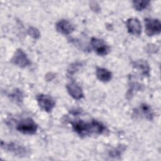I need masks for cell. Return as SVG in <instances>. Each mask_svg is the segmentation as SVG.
Returning <instances> with one entry per match:
<instances>
[{"label":"cell","mask_w":161,"mask_h":161,"mask_svg":"<svg viewBox=\"0 0 161 161\" xmlns=\"http://www.w3.org/2000/svg\"><path fill=\"white\" fill-rule=\"evenodd\" d=\"M72 125L74 131L81 137L101 135L106 129L104 125L97 120H92L90 122L78 121L72 122Z\"/></svg>","instance_id":"6da1fadb"},{"label":"cell","mask_w":161,"mask_h":161,"mask_svg":"<svg viewBox=\"0 0 161 161\" xmlns=\"http://www.w3.org/2000/svg\"><path fill=\"white\" fill-rule=\"evenodd\" d=\"M36 101L40 108L48 113L50 112L55 105L54 99L51 96L47 94H40L37 95Z\"/></svg>","instance_id":"8992f818"},{"label":"cell","mask_w":161,"mask_h":161,"mask_svg":"<svg viewBox=\"0 0 161 161\" xmlns=\"http://www.w3.org/2000/svg\"><path fill=\"white\" fill-rule=\"evenodd\" d=\"M133 6L135 10L138 11H143L150 4V1H133Z\"/></svg>","instance_id":"5bb4252c"},{"label":"cell","mask_w":161,"mask_h":161,"mask_svg":"<svg viewBox=\"0 0 161 161\" xmlns=\"http://www.w3.org/2000/svg\"><path fill=\"white\" fill-rule=\"evenodd\" d=\"M145 33L149 36L159 34L161 30V23L158 19H145Z\"/></svg>","instance_id":"277c9868"},{"label":"cell","mask_w":161,"mask_h":161,"mask_svg":"<svg viewBox=\"0 0 161 161\" xmlns=\"http://www.w3.org/2000/svg\"><path fill=\"white\" fill-rule=\"evenodd\" d=\"M74 26L66 19H61L56 24L57 31L64 35L70 34L74 30Z\"/></svg>","instance_id":"30bf717a"},{"label":"cell","mask_w":161,"mask_h":161,"mask_svg":"<svg viewBox=\"0 0 161 161\" xmlns=\"http://www.w3.org/2000/svg\"><path fill=\"white\" fill-rule=\"evenodd\" d=\"M133 66L141 71L145 76L150 75V67L148 62L145 60H138L133 62Z\"/></svg>","instance_id":"8fae6325"},{"label":"cell","mask_w":161,"mask_h":161,"mask_svg":"<svg viewBox=\"0 0 161 161\" xmlns=\"http://www.w3.org/2000/svg\"><path fill=\"white\" fill-rule=\"evenodd\" d=\"M125 148H126V147L125 146L120 145V146L118 147L116 149L111 150L109 153V155H111V157H114L119 156L120 155H121L122 152L125 150Z\"/></svg>","instance_id":"e0dca14e"},{"label":"cell","mask_w":161,"mask_h":161,"mask_svg":"<svg viewBox=\"0 0 161 161\" xmlns=\"http://www.w3.org/2000/svg\"><path fill=\"white\" fill-rule=\"evenodd\" d=\"M66 87L69 94L74 99L79 100L84 97V93L82 88L75 82H71L67 84Z\"/></svg>","instance_id":"9c48e42d"},{"label":"cell","mask_w":161,"mask_h":161,"mask_svg":"<svg viewBox=\"0 0 161 161\" xmlns=\"http://www.w3.org/2000/svg\"><path fill=\"white\" fill-rule=\"evenodd\" d=\"M96 76L99 80L106 82H109L112 79V73L105 68L97 67Z\"/></svg>","instance_id":"7c38bea8"},{"label":"cell","mask_w":161,"mask_h":161,"mask_svg":"<svg viewBox=\"0 0 161 161\" xmlns=\"http://www.w3.org/2000/svg\"><path fill=\"white\" fill-rule=\"evenodd\" d=\"M80 65V64H79V63H74L72 64L71 65H70L69 68L68 69V72L70 74H74L76 71H77Z\"/></svg>","instance_id":"ac0fdd59"},{"label":"cell","mask_w":161,"mask_h":161,"mask_svg":"<svg viewBox=\"0 0 161 161\" xmlns=\"http://www.w3.org/2000/svg\"><path fill=\"white\" fill-rule=\"evenodd\" d=\"M10 97L15 100L16 102H21L23 98V94L22 92L19 89H16L12 94H10Z\"/></svg>","instance_id":"2e32d148"},{"label":"cell","mask_w":161,"mask_h":161,"mask_svg":"<svg viewBox=\"0 0 161 161\" xmlns=\"http://www.w3.org/2000/svg\"><path fill=\"white\" fill-rule=\"evenodd\" d=\"M16 130L25 135H33L38 129L36 123L30 118H27L19 121L16 126Z\"/></svg>","instance_id":"3957f363"},{"label":"cell","mask_w":161,"mask_h":161,"mask_svg":"<svg viewBox=\"0 0 161 161\" xmlns=\"http://www.w3.org/2000/svg\"><path fill=\"white\" fill-rule=\"evenodd\" d=\"M1 146L4 150L11 152L17 157H24L30 153V150L26 147L16 142L6 143L1 141Z\"/></svg>","instance_id":"7a4b0ae2"},{"label":"cell","mask_w":161,"mask_h":161,"mask_svg":"<svg viewBox=\"0 0 161 161\" xmlns=\"http://www.w3.org/2000/svg\"><path fill=\"white\" fill-rule=\"evenodd\" d=\"M91 44L92 48L99 55H106L109 52V46L101 39L92 37L91 40Z\"/></svg>","instance_id":"52a82bcc"},{"label":"cell","mask_w":161,"mask_h":161,"mask_svg":"<svg viewBox=\"0 0 161 161\" xmlns=\"http://www.w3.org/2000/svg\"><path fill=\"white\" fill-rule=\"evenodd\" d=\"M28 34L34 39H38L40 36L39 30L33 26H30L27 30Z\"/></svg>","instance_id":"9a60e30c"},{"label":"cell","mask_w":161,"mask_h":161,"mask_svg":"<svg viewBox=\"0 0 161 161\" xmlns=\"http://www.w3.org/2000/svg\"><path fill=\"white\" fill-rule=\"evenodd\" d=\"M126 26L128 31L132 35L139 36L142 33L141 23L137 18H129L126 21Z\"/></svg>","instance_id":"ba28073f"},{"label":"cell","mask_w":161,"mask_h":161,"mask_svg":"<svg viewBox=\"0 0 161 161\" xmlns=\"http://www.w3.org/2000/svg\"><path fill=\"white\" fill-rule=\"evenodd\" d=\"M11 62L14 65L21 68L26 67L31 64L27 55L21 48H18L16 50L11 58Z\"/></svg>","instance_id":"5b68a950"},{"label":"cell","mask_w":161,"mask_h":161,"mask_svg":"<svg viewBox=\"0 0 161 161\" xmlns=\"http://www.w3.org/2000/svg\"><path fill=\"white\" fill-rule=\"evenodd\" d=\"M140 112H142V113L143 114V116L146 118L148 119H152L153 114L151 108L148 104L145 103L142 104L140 107Z\"/></svg>","instance_id":"4fadbf2b"}]
</instances>
